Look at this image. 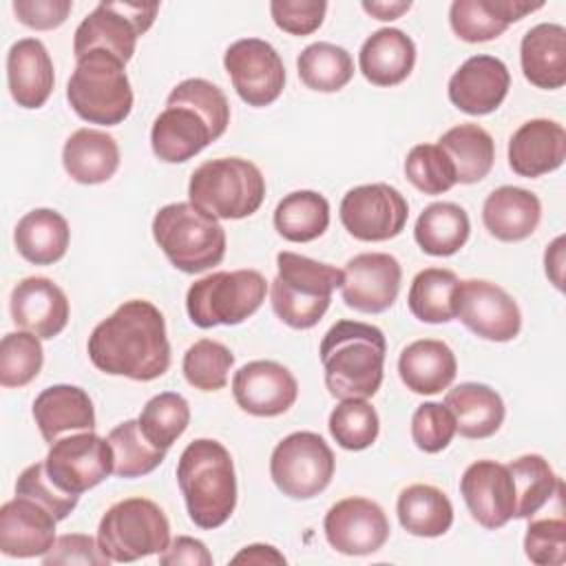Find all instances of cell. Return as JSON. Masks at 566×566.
<instances>
[{
	"instance_id": "cell-3",
	"label": "cell",
	"mask_w": 566,
	"mask_h": 566,
	"mask_svg": "<svg viewBox=\"0 0 566 566\" xmlns=\"http://www.w3.org/2000/svg\"><path fill=\"white\" fill-rule=\"evenodd\" d=\"M325 387L338 400L371 398L382 382L387 340L382 329L360 321H338L321 340Z\"/></svg>"
},
{
	"instance_id": "cell-39",
	"label": "cell",
	"mask_w": 566,
	"mask_h": 566,
	"mask_svg": "<svg viewBox=\"0 0 566 566\" xmlns=\"http://www.w3.org/2000/svg\"><path fill=\"white\" fill-rule=\"evenodd\" d=\"M460 279L444 268H427L411 281L407 303L422 323H449L455 318V296Z\"/></svg>"
},
{
	"instance_id": "cell-40",
	"label": "cell",
	"mask_w": 566,
	"mask_h": 566,
	"mask_svg": "<svg viewBox=\"0 0 566 566\" xmlns=\"http://www.w3.org/2000/svg\"><path fill=\"white\" fill-rule=\"evenodd\" d=\"M515 486V517L528 520L562 489V480L539 453H526L506 464Z\"/></svg>"
},
{
	"instance_id": "cell-56",
	"label": "cell",
	"mask_w": 566,
	"mask_h": 566,
	"mask_svg": "<svg viewBox=\"0 0 566 566\" xmlns=\"http://www.w3.org/2000/svg\"><path fill=\"white\" fill-rule=\"evenodd\" d=\"M363 9L369 13V15H374L376 20H396V18H400L405 11H409L411 9V2L407 0H365L363 2Z\"/></svg>"
},
{
	"instance_id": "cell-26",
	"label": "cell",
	"mask_w": 566,
	"mask_h": 566,
	"mask_svg": "<svg viewBox=\"0 0 566 566\" xmlns=\"http://www.w3.org/2000/svg\"><path fill=\"white\" fill-rule=\"evenodd\" d=\"M542 7L544 2L524 0H455L449 9V24L464 42H489Z\"/></svg>"
},
{
	"instance_id": "cell-18",
	"label": "cell",
	"mask_w": 566,
	"mask_h": 566,
	"mask_svg": "<svg viewBox=\"0 0 566 566\" xmlns=\"http://www.w3.org/2000/svg\"><path fill=\"white\" fill-rule=\"evenodd\" d=\"M323 531L334 551L371 555L385 546L391 528L380 504L367 497H345L329 506Z\"/></svg>"
},
{
	"instance_id": "cell-28",
	"label": "cell",
	"mask_w": 566,
	"mask_h": 566,
	"mask_svg": "<svg viewBox=\"0 0 566 566\" xmlns=\"http://www.w3.org/2000/svg\"><path fill=\"white\" fill-rule=\"evenodd\" d=\"M542 219V203L535 192L517 186L495 188L482 206V221L497 241L515 243L535 232Z\"/></svg>"
},
{
	"instance_id": "cell-48",
	"label": "cell",
	"mask_w": 566,
	"mask_h": 566,
	"mask_svg": "<svg viewBox=\"0 0 566 566\" xmlns=\"http://www.w3.org/2000/svg\"><path fill=\"white\" fill-rule=\"evenodd\" d=\"M524 553L537 566L564 564L566 562V520L562 515L531 520L524 535Z\"/></svg>"
},
{
	"instance_id": "cell-6",
	"label": "cell",
	"mask_w": 566,
	"mask_h": 566,
	"mask_svg": "<svg viewBox=\"0 0 566 566\" xmlns=\"http://www.w3.org/2000/svg\"><path fill=\"white\" fill-rule=\"evenodd\" d=\"M153 239L166 259L186 274L206 272L219 265L226 254L221 223L190 201L159 208L153 217Z\"/></svg>"
},
{
	"instance_id": "cell-51",
	"label": "cell",
	"mask_w": 566,
	"mask_h": 566,
	"mask_svg": "<svg viewBox=\"0 0 566 566\" xmlns=\"http://www.w3.org/2000/svg\"><path fill=\"white\" fill-rule=\"evenodd\" d=\"M327 2L323 0H272L270 13L274 24L290 35L314 33L325 18Z\"/></svg>"
},
{
	"instance_id": "cell-37",
	"label": "cell",
	"mask_w": 566,
	"mask_h": 566,
	"mask_svg": "<svg viewBox=\"0 0 566 566\" xmlns=\"http://www.w3.org/2000/svg\"><path fill=\"white\" fill-rule=\"evenodd\" d=\"M471 221L464 208L451 201H436L420 212L413 239L431 256H451L467 243Z\"/></svg>"
},
{
	"instance_id": "cell-32",
	"label": "cell",
	"mask_w": 566,
	"mask_h": 566,
	"mask_svg": "<svg viewBox=\"0 0 566 566\" xmlns=\"http://www.w3.org/2000/svg\"><path fill=\"white\" fill-rule=\"evenodd\" d=\"M62 164L77 184H104L119 168V146L104 130L80 128L64 142Z\"/></svg>"
},
{
	"instance_id": "cell-57",
	"label": "cell",
	"mask_w": 566,
	"mask_h": 566,
	"mask_svg": "<svg viewBox=\"0 0 566 566\" xmlns=\"http://www.w3.org/2000/svg\"><path fill=\"white\" fill-rule=\"evenodd\" d=\"M544 265H546V276L551 283L562 290V270H564V237H557L544 254Z\"/></svg>"
},
{
	"instance_id": "cell-35",
	"label": "cell",
	"mask_w": 566,
	"mask_h": 566,
	"mask_svg": "<svg viewBox=\"0 0 566 566\" xmlns=\"http://www.w3.org/2000/svg\"><path fill=\"white\" fill-rule=\"evenodd\" d=\"M438 146L444 150L453 166L455 184H478L493 168V137L478 124H458L449 128L438 139Z\"/></svg>"
},
{
	"instance_id": "cell-22",
	"label": "cell",
	"mask_w": 566,
	"mask_h": 566,
	"mask_svg": "<svg viewBox=\"0 0 566 566\" xmlns=\"http://www.w3.org/2000/svg\"><path fill=\"white\" fill-rule=\"evenodd\" d=\"M511 73L500 57L471 55L449 80V99L469 115H489L506 97Z\"/></svg>"
},
{
	"instance_id": "cell-44",
	"label": "cell",
	"mask_w": 566,
	"mask_h": 566,
	"mask_svg": "<svg viewBox=\"0 0 566 566\" xmlns=\"http://www.w3.org/2000/svg\"><path fill=\"white\" fill-rule=\"evenodd\" d=\"M329 433L338 447L347 451H363L378 438V413L363 398L340 400L329 413Z\"/></svg>"
},
{
	"instance_id": "cell-52",
	"label": "cell",
	"mask_w": 566,
	"mask_h": 566,
	"mask_svg": "<svg viewBox=\"0 0 566 566\" xmlns=\"http://www.w3.org/2000/svg\"><path fill=\"white\" fill-rule=\"evenodd\" d=\"M46 566L57 564H82V566H108L111 559L102 553L99 544L84 533H66L57 537L46 555H42Z\"/></svg>"
},
{
	"instance_id": "cell-12",
	"label": "cell",
	"mask_w": 566,
	"mask_h": 566,
	"mask_svg": "<svg viewBox=\"0 0 566 566\" xmlns=\"http://www.w3.org/2000/svg\"><path fill=\"white\" fill-rule=\"evenodd\" d=\"M334 453L314 431H294L272 451L270 475L276 489L294 500H310L327 489L334 475Z\"/></svg>"
},
{
	"instance_id": "cell-31",
	"label": "cell",
	"mask_w": 566,
	"mask_h": 566,
	"mask_svg": "<svg viewBox=\"0 0 566 566\" xmlns=\"http://www.w3.org/2000/svg\"><path fill=\"white\" fill-rule=\"evenodd\" d=\"M398 374L405 387L413 394L433 396L453 382L458 374V360L447 343L436 338H420L400 352Z\"/></svg>"
},
{
	"instance_id": "cell-33",
	"label": "cell",
	"mask_w": 566,
	"mask_h": 566,
	"mask_svg": "<svg viewBox=\"0 0 566 566\" xmlns=\"http://www.w3.org/2000/svg\"><path fill=\"white\" fill-rule=\"evenodd\" d=\"M453 413L455 431L471 440L491 438L504 422V402L495 389L482 382H460L444 396Z\"/></svg>"
},
{
	"instance_id": "cell-9",
	"label": "cell",
	"mask_w": 566,
	"mask_h": 566,
	"mask_svg": "<svg viewBox=\"0 0 566 566\" xmlns=\"http://www.w3.org/2000/svg\"><path fill=\"white\" fill-rule=\"evenodd\" d=\"M97 544L111 562H137L168 548L170 524L166 513L153 500L126 497L115 502L102 515Z\"/></svg>"
},
{
	"instance_id": "cell-36",
	"label": "cell",
	"mask_w": 566,
	"mask_h": 566,
	"mask_svg": "<svg viewBox=\"0 0 566 566\" xmlns=\"http://www.w3.org/2000/svg\"><path fill=\"white\" fill-rule=\"evenodd\" d=\"M400 526L418 537H440L453 524V504L444 491L431 484H411L396 502Z\"/></svg>"
},
{
	"instance_id": "cell-15",
	"label": "cell",
	"mask_w": 566,
	"mask_h": 566,
	"mask_svg": "<svg viewBox=\"0 0 566 566\" xmlns=\"http://www.w3.org/2000/svg\"><path fill=\"white\" fill-rule=\"evenodd\" d=\"M340 223L358 241H389L407 223V199L389 184H365L345 192Z\"/></svg>"
},
{
	"instance_id": "cell-27",
	"label": "cell",
	"mask_w": 566,
	"mask_h": 566,
	"mask_svg": "<svg viewBox=\"0 0 566 566\" xmlns=\"http://www.w3.org/2000/svg\"><path fill=\"white\" fill-rule=\"evenodd\" d=\"M33 418L44 442L53 444L66 431H93L95 409L88 394L77 385H53L33 400Z\"/></svg>"
},
{
	"instance_id": "cell-53",
	"label": "cell",
	"mask_w": 566,
	"mask_h": 566,
	"mask_svg": "<svg viewBox=\"0 0 566 566\" xmlns=\"http://www.w3.org/2000/svg\"><path fill=\"white\" fill-rule=\"evenodd\" d=\"M73 9L71 0H15V18L35 31H49L64 24Z\"/></svg>"
},
{
	"instance_id": "cell-8",
	"label": "cell",
	"mask_w": 566,
	"mask_h": 566,
	"mask_svg": "<svg viewBox=\"0 0 566 566\" xmlns=\"http://www.w3.org/2000/svg\"><path fill=\"white\" fill-rule=\"evenodd\" d=\"M188 197L214 219H243L261 208L265 177L256 164L241 157L208 159L190 175Z\"/></svg>"
},
{
	"instance_id": "cell-11",
	"label": "cell",
	"mask_w": 566,
	"mask_h": 566,
	"mask_svg": "<svg viewBox=\"0 0 566 566\" xmlns=\"http://www.w3.org/2000/svg\"><path fill=\"white\" fill-rule=\"evenodd\" d=\"M157 11V2H99L75 29V60L91 51H106L126 64L135 53L137 38L153 27Z\"/></svg>"
},
{
	"instance_id": "cell-30",
	"label": "cell",
	"mask_w": 566,
	"mask_h": 566,
	"mask_svg": "<svg viewBox=\"0 0 566 566\" xmlns=\"http://www.w3.org/2000/svg\"><path fill=\"white\" fill-rule=\"evenodd\" d=\"M524 77L546 91L566 84V29L555 22H542L528 29L520 44Z\"/></svg>"
},
{
	"instance_id": "cell-10",
	"label": "cell",
	"mask_w": 566,
	"mask_h": 566,
	"mask_svg": "<svg viewBox=\"0 0 566 566\" xmlns=\"http://www.w3.org/2000/svg\"><path fill=\"white\" fill-rule=\"evenodd\" d=\"M268 283L256 270L212 272L188 287L186 310L197 327L239 325L265 301Z\"/></svg>"
},
{
	"instance_id": "cell-45",
	"label": "cell",
	"mask_w": 566,
	"mask_h": 566,
	"mask_svg": "<svg viewBox=\"0 0 566 566\" xmlns=\"http://www.w3.org/2000/svg\"><path fill=\"white\" fill-rule=\"evenodd\" d=\"M232 352L212 338H201L192 343L184 354V376L188 385L201 391L223 389L228 382V371L232 369Z\"/></svg>"
},
{
	"instance_id": "cell-49",
	"label": "cell",
	"mask_w": 566,
	"mask_h": 566,
	"mask_svg": "<svg viewBox=\"0 0 566 566\" xmlns=\"http://www.w3.org/2000/svg\"><path fill=\"white\" fill-rule=\"evenodd\" d=\"M455 436L453 413L440 402H422L411 418V438L424 453H438Z\"/></svg>"
},
{
	"instance_id": "cell-20",
	"label": "cell",
	"mask_w": 566,
	"mask_h": 566,
	"mask_svg": "<svg viewBox=\"0 0 566 566\" xmlns=\"http://www.w3.org/2000/svg\"><path fill=\"white\" fill-rule=\"evenodd\" d=\"M232 394L237 405L259 418L285 413L298 396L296 378L276 360H252L243 365L232 378Z\"/></svg>"
},
{
	"instance_id": "cell-14",
	"label": "cell",
	"mask_w": 566,
	"mask_h": 566,
	"mask_svg": "<svg viewBox=\"0 0 566 566\" xmlns=\"http://www.w3.org/2000/svg\"><path fill=\"white\" fill-rule=\"evenodd\" d=\"M223 66L237 95L248 106H270L285 86V66L276 49L261 38L232 42L223 53Z\"/></svg>"
},
{
	"instance_id": "cell-42",
	"label": "cell",
	"mask_w": 566,
	"mask_h": 566,
	"mask_svg": "<svg viewBox=\"0 0 566 566\" xmlns=\"http://www.w3.org/2000/svg\"><path fill=\"white\" fill-rule=\"evenodd\" d=\"M113 447V473L117 478H142L153 473L166 458L164 449H157L142 433L137 420H124L108 433Z\"/></svg>"
},
{
	"instance_id": "cell-34",
	"label": "cell",
	"mask_w": 566,
	"mask_h": 566,
	"mask_svg": "<svg viewBox=\"0 0 566 566\" xmlns=\"http://www.w3.org/2000/svg\"><path fill=\"white\" fill-rule=\"evenodd\" d=\"M71 230L66 219L51 208H35L27 212L15 230L13 241L22 259L33 265H51L66 254Z\"/></svg>"
},
{
	"instance_id": "cell-17",
	"label": "cell",
	"mask_w": 566,
	"mask_h": 566,
	"mask_svg": "<svg viewBox=\"0 0 566 566\" xmlns=\"http://www.w3.org/2000/svg\"><path fill=\"white\" fill-rule=\"evenodd\" d=\"M400 281L402 268L396 256L363 252L345 263L340 294L347 307L363 314H380L396 303Z\"/></svg>"
},
{
	"instance_id": "cell-23",
	"label": "cell",
	"mask_w": 566,
	"mask_h": 566,
	"mask_svg": "<svg viewBox=\"0 0 566 566\" xmlns=\"http://www.w3.org/2000/svg\"><path fill=\"white\" fill-rule=\"evenodd\" d=\"M11 318L38 338L57 336L69 323V298L60 285L46 276H27L11 292Z\"/></svg>"
},
{
	"instance_id": "cell-50",
	"label": "cell",
	"mask_w": 566,
	"mask_h": 566,
	"mask_svg": "<svg viewBox=\"0 0 566 566\" xmlns=\"http://www.w3.org/2000/svg\"><path fill=\"white\" fill-rule=\"evenodd\" d=\"M15 495H27V497L38 500L57 517V522L66 520L80 500V495H69L51 482V478L46 475L44 462H35L18 475Z\"/></svg>"
},
{
	"instance_id": "cell-25",
	"label": "cell",
	"mask_w": 566,
	"mask_h": 566,
	"mask_svg": "<svg viewBox=\"0 0 566 566\" xmlns=\"http://www.w3.org/2000/svg\"><path fill=\"white\" fill-rule=\"evenodd\" d=\"M7 82L13 102L22 108H40L51 97L55 75L46 46L38 38H22L7 53Z\"/></svg>"
},
{
	"instance_id": "cell-16",
	"label": "cell",
	"mask_w": 566,
	"mask_h": 566,
	"mask_svg": "<svg viewBox=\"0 0 566 566\" xmlns=\"http://www.w3.org/2000/svg\"><path fill=\"white\" fill-rule=\"evenodd\" d=\"M455 316L484 340L506 343L520 334L522 314L515 298L493 281L467 279L458 285Z\"/></svg>"
},
{
	"instance_id": "cell-5",
	"label": "cell",
	"mask_w": 566,
	"mask_h": 566,
	"mask_svg": "<svg viewBox=\"0 0 566 566\" xmlns=\"http://www.w3.org/2000/svg\"><path fill=\"white\" fill-rule=\"evenodd\" d=\"M343 270L296 252L276 254V276L270 285L274 314L294 329L314 327L340 287Z\"/></svg>"
},
{
	"instance_id": "cell-29",
	"label": "cell",
	"mask_w": 566,
	"mask_h": 566,
	"mask_svg": "<svg viewBox=\"0 0 566 566\" xmlns=\"http://www.w3.org/2000/svg\"><path fill=\"white\" fill-rule=\"evenodd\" d=\"M416 64L413 40L394 27L374 31L360 46L358 66L367 82L376 86H396L405 82Z\"/></svg>"
},
{
	"instance_id": "cell-47",
	"label": "cell",
	"mask_w": 566,
	"mask_h": 566,
	"mask_svg": "<svg viewBox=\"0 0 566 566\" xmlns=\"http://www.w3.org/2000/svg\"><path fill=\"white\" fill-rule=\"evenodd\" d=\"M407 179L424 195H442L455 186V172L438 144H418L405 159Z\"/></svg>"
},
{
	"instance_id": "cell-19",
	"label": "cell",
	"mask_w": 566,
	"mask_h": 566,
	"mask_svg": "<svg viewBox=\"0 0 566 566\" xmlns=\"http://www.w3.org/2000/svg\"><path fill=\"white\" fill-rule=\"evenodd\" d=\"M460 493L471 517L489 528H502L515 517V486L506 464L478 460L460 478Z\"/></svg>"
},
{
	"instance_id": "cell-54",
	"label": "cell",
	"mask_w": 566,
	"mask_h": 566,
	"mask_svg": "<svg viewBox=\"0 0 566 566\" xmlns=\"http://www.w3.org/2000/svg\"><path fill=\"white\" fill-rule=\"evenodd\" d=\"M159 564L161 566H212V555L206 548V544L201 539L188 537V535H179L175 537L168 548L159 555Z\"/></svg>"
},
{
	"instance_id": "cell-7",
	"label": "cell",
	"mask_w": 566,
	"mask_h": 566,
	"mask_svg": "<svg viewBox=\"0 0 566 566\" xmlns=\"http://www.w3.org/2000/svg\"><path fill=\"white\" fill-rule=\"evenodd\" d=\"M66 84V99L88 124L117 126L133 111V91L124 62L106 51H91L75 60Z\"/></svg>"
},
{
	"instance_id": "cell-13",
	"label": "cell",
	"mask_w": 566,
	"mask_h": 566,
	"mask_svg": "<svg viewBox=\"0 0 566 566\" xmlns=\"http://www.w3.org/2000/svg\"><path fill=\"white\" fill-rule=\"evenodd\" d=\"M44 469L60 491L82 495L113 473V447L108 438H99L93 431H77L51 444Z\"/></svg>"
},
{
	"instance_id": "cell-21",
	"label": "cell",
	"mask_w": 566,
	"mask_h": 566,
	"mask_svg": "<svg viewBox=\"0 0 566 566\" xmlns=\"http://www.w3.org/2000/svg\"><path fill=\"white\" fill-rule=\"evenodd\" d=\"M57 517L38 500L15 495L0 509V551L9 557L46 555L53 546Z\"/></svg>"
},
{
	"instance_id": "cell-24",
	"label": "cell",
	"mask_w": 566,
	"mask_h": 566,
	"mask_svg": "<svg viewBox=\"0 0 566 566\" xmlns=\"http://www.w3.org/2000/svg\"><path fill=\"white\" fill-rule=\"evenodd\" d=\"M566 159V130L555 119H528L509 139V166L520 177H542Z\"/></svg>"
},
{
	"instance_id": "cell-46",
	"label": "cell",
	"mask_w": 566,
	"mask_h": 566,
	"mask_svg": "<svg viewBox=\"0 0 566 566\" xmlns=\"http://www.w3.org/2000/svg\"><path fill=\"white\" fill-rule=\"evenodd\" d=\"M42 343L31 332H9L0 340V385L24 387L42 369Z\"/></svg>"
},
{
	"instance_id": "cell-1",
	"label": "cell",
	"mask_w": 566,
	"mask_h": 566,
	"mask_svg": "<svg viewBox=\"0 0 566 566\" xmlns=\"http://www.w3.org/2000/svg\"><path fill=\"white\" fill-rule=\"evenodd\" d=\"M91 363L108 376L148 382L170 367V343L164 314L144 298L124 301L95 325L86 343Z\"/></svg>"
},
{
	"instance_id": "cell-4",
	"label": "cell",
	"mask_w": 566,
	"mask_h": 566,
	"mask_svg": "<svg viewBox=\"0 0 566 566\" xmlns=\"http://www.w3.org/2000/svg\"><path fill=\"white\" fill-rule=\"evenodd\" d=\"M177 484L186 500L188 517L199 528H217L237 506V475L230 451L212 440H192L179 455Z\"/></svg>"
},
{
	"instance_id": "cell-38",
	"label": "cell",
	"mask_w": 566,
	"mask_h": 566,
	"mask_svg": "<svg viewBox=\"0 0 566 566\" xmlns=\"http://www.w3.org/2000/svg\"><path fill=\"white\" fill-rule=\"evenodd\" d=\"M329 226V201L316 190L285 195L274 210L276 232L292 243L318 239Z\"/></svg>"
},
{
	"instance_id": "cell-2",
	"label": "cell",
	"mask_w": 566,
	"mask_h": 566,
	"mask_svg": "<svg viewBox=\"0 0 566 566\" xmlns=\"http://www.w3.org/2000/svg\"><path fill=\"white\" fill-rule=\"evenodd\" d=\"M230 124V104L223 91L201 77L179 82L166 108L150 128V146L157 159L181 164L219 139Z\"/></svg>"
},
{
	"instance_id": "cell-41",
	"label": "cell",
	"mask_w": 566,
	"mask_h": 566,
	"mask_svg": "<svg viewBox=\"0 0 566 566\" xmlns=\"http://www.w3.org/2000/svg\"><path fill=\"white\" fill-rule=\"evenodd\" d=\"M301 82L318 93H336L354 77L352 55L332 42H314L305 46L296 60Z\"/></svg>"
},
{
	"instance_id": "cell-55",
	"label": "cell",
	"mask_w": 566,
	"mask_h": 566,
	"mask_svg": "<svg viewBox=\"0 0 566 566\" xmlns=\"http://www.w3.org/2000/svg\"><path fill=\"white\" fill-rule=\"evenodd\" d=\"M232 564H285V557L270 544H250L232 557Z\"/></svg>"
},
{
	"instance_id": "cell-43",
	"label": "cell",
	"mask_w": 566,
	"mask_h": 566,
	"mask_svg": "<svg viewBox=\"0 0 566 566\" xmlns=\"http://www.w3.org/2000/svg\"><path fill=\"white\" fill-rule=\"evenodd\" d=\"M137 422L148 442H153L157 449L168 451L177 442V438L188 429V400L177 391H161L144 405Z\"/></svg>"
}]
</instances>
